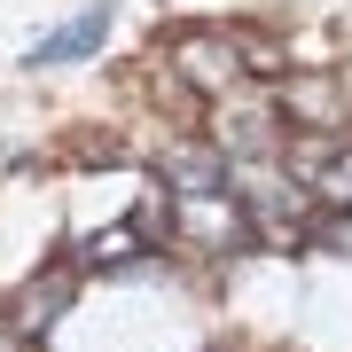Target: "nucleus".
<instances>
[{
  "label": "nucleus",
  "instance_id": "nucleus-1",
  "mask_svg": "<svg viewBox=\"0 0 352 352\" xmlns=\"http://www.w3.org/2000/svg\"><path fill=\"white\" fill-rule=\"evenodd\" d=\"M102 39H110V8H87V16H71V24H55L47 39H32V63H78Z\"/></svg>",
  "mask_w": 352,
  "mask_h": 352
},
{
  "label": "nucleus",
  "instance_id": "nucleus-2",
  "mask_svg": "<svg viewBox=\"0 0 352 352\" xmlns=\"http://www.w3.org/2000/svg\"><path fill=\"white\" fill-rule=\"evenodd\" d=\"M298 173H305V188H314V196L352 204V141H344V149H298Z\"/></svg>",
  "mask_w": 352,
  "mask_h": 352
},
{
  "label": "nucleus",
  "instance_id": "nucleus-3",
  "mask_svg": "<svg viewBox=\"0 0 352 352\" xmlns=\"http://www.w3.org/2000/svg\"><path fill=\"white\" fill-rule=\"evenodd\" d=\"M180 63H188V78L196 87H235V39H188V47H180Z\"/></svg>",
  "mask_w": 352,
  "mask_h": 352
},
{
  "label": "nucleus",
  "instance_id": "nucleus-4",
  "mask_svg": "<svg viewBox=\"0 0 352 352\" xmlns=\"http://www.w3.org/2000/svg\"><path fill=\"white\" fill-rule=\"evenodd\" d=\"M71 289H78L71 266H63V274H47V282H32L24 298H16V329H47V321H55V305H63Z\"/></svg>",
  "mask_w": 352,
  "mask_h": 352
}]
</instances>
